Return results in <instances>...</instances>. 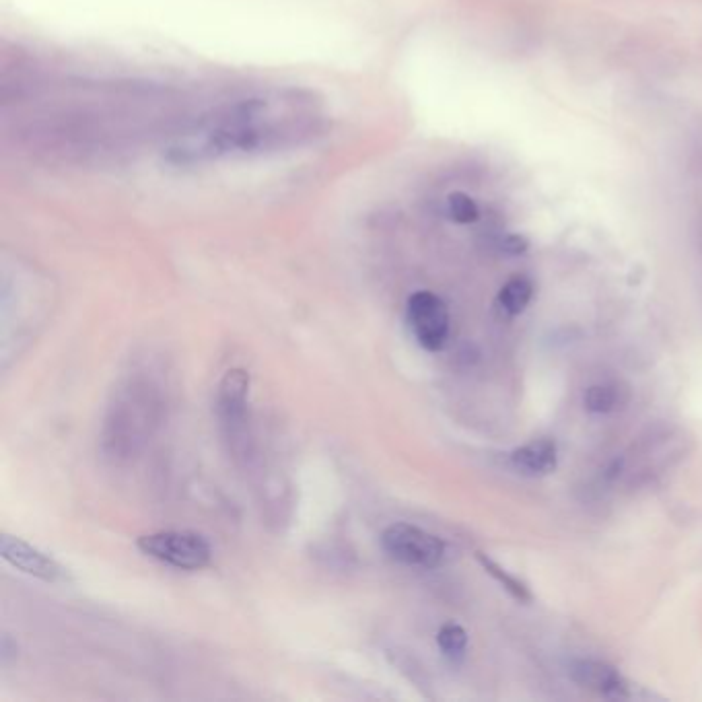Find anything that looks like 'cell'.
<instances>
[{"label":"cell","mask_w":702,"mask_h":702,"mask_svg":"<svg viewBox=\"0 0 702 702\" xmlns=\"http://www.w3.org/2000/svg\"><path fill=\"white\" fill-rule=\"evenodd\" d=\"M309 128L311 118L299 110L297 99H245L204 118L194 130L175 140L167 155L180 165L252 155L293 143Z\"/></svg>","instance_id":"obj_1"},{"label":"cell","mask_w":702,"mask_h":702,"mask_svg":"<svg viewBox=\"0 0 702 702\" xmlns=\"http://www.w3.org/2000/svg\"><path fill=\"white\" fill-rule=\"evenodd\" d=\"M161 396L155 385L143 377L128 379L114 392L103 420L101 447L108 458L124 460L143 447L161 418Z\"/></svg>","instance_id":"obj_2"},{"label":"cell","mask_w":702,"mask_h":702,"mask_svg":"<svg viewBox=\"0 0 702 702\" xmlns=\"http://www.w3.org/2000/svg\"><path fill=\"white\" fill-rule=\"evenodd\" d=\"M136 546L145 556L180 571H200L208 567L210 558H213V548H210L206 538L188 530H169L140 536L136 540Z\"/></svg>","instance_id":"obj_3"},{"label":"cell","mask_w":702,"mask_h":702,"mask_svg":"<svg viewBox=\"0 0 702 702\" xmlns=\"http://www.w3.org/2000/svg\"><path fill=\"white\" fill-rule=\"evenodd\" d=\"M381 546L398 563L416 569H435L445 558V544L410 523H392L381 534Z\"/></svg>","instance_id":"obj_4"},{"label":"cell","mask_w":702,"mask_h":702,"mask_svg":"<svg viewBox=\"0 0 702 702\" xmlns=\"http://www.w3.org/2000/svg\"><path fill=\"white\" fill-rule=\"evenodd\" d=\"M406 320L416 342L431 353L441 350L449 338V311L441 297L431 291L410 295Z\"/></svg>","instance_id":"obj_5"},{"label":"cell","mask_w":702,"mask_h":702,"mask_svg":"<svg viewBox=\"0 0 702 702\" xmlns=\"http://www.w3.org/2000/svg\"><path fill=\"white\" fill-rule=\"evenodd\" d=\"M0 554H3V558L9 565H13L15 569L35 579H42L46 583H58L68 579L66 569L58 563V560H54L50 554L38 550L35 546L27 544L21 538L3 534V538H0Z\"/></svg>","instance_id":"obj_6"},{"label":"cell","mask_w":702,"mask_h":702,"mask_svg":"<svg viewBox=\"0 0 702 702\" xmlns=\"http://www.w3.org/2000/svg\"><path fill=\"white\" fill-rule=\"evenodd\" d=\"M250 373L245 369H229L219 383L217 412L229 437H237L245 427V414H248L250 396Z\"/></svg>","instance_id":"obj_7"},{"label":"cell","mask_w":702,"mask_h":702,"mask_svg":"<svg viewBox=\"0 0 702 702\" xmlns=\"http://www.w3.org/2000/svg\"><path fill=\"white\" fill-rule=\"evenodd\" d=\"M569 674L581 688L593 690L602 696L624 698L628 694L626 682L618 674V670H614L612 665H606L602 661H591V659L573 661Z\"/></svg>","instance_id":"obj_8"},{"label":"cell","mask_w":702,"mask_h":702,"mask_svg":"<svg viewBox=\"0 0 702 702\" xmlns=\"http://www.w3.org/2000/svg\"><path fill=\"white\" fill-rule=\"evenodd\" d=\"M513 468L523 476H548L556 470L558 449L552 439H536L511 453Z\"/></svg>","instance_id":"obj_9"},{"label":"cell","mask_w":702,"mask_h":702,"mask_svg":"<svg viewBox=\"0 0 702 702\" xmlns=\"http://www.w3.org/2000/svg\"><path fill=\"white\" fill-rule=\"evenodd\" d=\"M626 402L624 390H620L616 383H595L583 394V406L587 412L593 414H608Z\"/></svg>","instance_id":"obj_10"},{"label":"cell","mask_w":702,"mask_h":702,"mask_svg":"<svg viewBox=\"0 0 702 702\" xmlns=\"http://www.w3.org/2000/svg\"><path fill=\"white\" fill-rule=\"evenodd\" d=\"M532 297H534L532 280L525 278V276H513L511 280H507L499 293V305L509 315H519L525 307L530 305Z\"/></svg>","instance_id":"obj_11"},{"label":"cell","mask_w":702,"mask_h":702,"mask_svg":"<svg viewBox=\"0 0 702 702\" xmlns=\"http://www.w3.org/2000/svg\"><path fill=\"white\" fill-rule=\"evenodd\" d=\"M437 645L445 657H449L453 661L462 659L466 653V647H468L466 628L455 624V622L443 624L437 633Z\"/></svg>","instance_id":"obj_12"},{"label":"cell","mask_w":702,"mask_h":702,"mask_svg":"<svg viewBox=\"0 0 702 702\" xmlns=\"http://www.w3.org/2000/svg\"><path fill=\"white\" fill-rule=\"evenodd\" d=\"M447 213L455 223H460V225L476 223L480 217L478 204L464 192H451L447 196Z\"/></svg>","instance_id":"obj_13"},{"label":"cell","mask_w":702,"mask_h":702,"mask_svg":"<svg viewBox=\"0 0 702 702\" xmlns=\"http://www.w3.org/2000/svg\"><path fill=\"white\" fill-rule=\"evenodd\" d=\"M478 560H480V565L486 569V573L493 575L505 589H509V591L515 595V598H519V600H530L528 589H525L517 579H513L511 575H507L505 569H501L497 563H493V560L486 558L484 554H478Z\"/></svg>","instance_id":"obj_14"},{"label":"cell","mask_w":702,"mask_h":702,"mask_svg":"<svg viewBox=\"0 0 702 702\" xmlns=\"http://www.w3.org/2000/svg\"><path fill=\"white\" fill-rule=\"evenodd\" d=\"M501 248L509 256H519V254H523L525 250H528V239L521 237V235H509V237L503 239Z\"/></svg>","instance_id":"obj_15"}]
</instances>
